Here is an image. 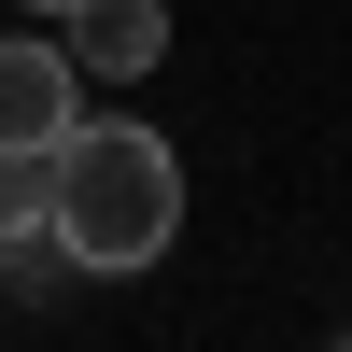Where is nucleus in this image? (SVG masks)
<instances>
[{"label":"nucleus","mask_w":352,"mask_h":352,"mask_svg":"<svg viewBox=\"0 0 352 352\" xmlns=\"http://www.w3.org/2000/svg\"><path fill=\"white\" fill-rule=\"evenodd\" d=\"M43 240L71 254V268H99V282H127V268H155L169 240H184V155H169L155 127H127V113H71V127L43 141Z\"/></svg>","instance_id":"1"},{"label":"nucleus","mask_w":352,"mask_h":352,"mask_svg":"<svg viewBox=\"0 0 352 352\" xmlns=\"http://www.w3.org/2000/svg\"><path fill=\"white\" fill-rule=\"evenodd\" d=\"M43 28H56V56H71L85 85H141L169 56V0H56Z\"/></svg>","instance_id":"2"},{"label":"nucleus","mask_w":352,"mask_h":352,"mask_svg":"<svg viewBox=\"0 0 352 352\" xmlns=\"http://www.w3.org/2000/svg\"><path fill=\"white\" fill-rule=\"evenodd\" d=\"M85 113V71L56 43H0V155H43L56 127Z\"/></svg>","instance_id":"3"},{"label":"nucleus","mask_w":352,"mask_h":352,"mask_svg":"<svg viewBox=\"0 0 352 352\" xmlns=\"http://www.w3.org/2000/svg\"><path fill=\"white\" fill-rule=\"evenodd\" d=\"M43 240V155H0V254Z\"/></svg>","instance_id":"4"},{"label":"nucleus","mask_w":352,"mask_h":352,"mask_svg":"<svg viewBox=\"0 0 352 352\" xmlns=\"http://www.w3.org/2000/svg\"><path fill=\"white\" fill-rule=\"evenodd\" d=\"M14 14H56V0H14Z\"/></svg>","instance_id":"5"},{"label":"nucleus","mask_w":352,"mask_h":352,"mask_svg":"<svg viewBox=\"0 0 352 352\" xmlns=\"http://www.w3.org/2000/svg\"><path fill=\"white\" fill-rule=\"evenodd\" d=\"M338 352H352V338H338Z\"/></svg>","instance_id":"6"}]
</instances>
